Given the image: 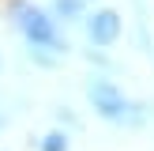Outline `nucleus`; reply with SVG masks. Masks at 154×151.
Returning a JSON list of instances; mask_svg holds the SVG:
<instances>
[{"instance_id": "f257e3e1", "label": "nucleus", "mask_w": 154, "mask_h": 151, "mask_svg": "<svg viewBox=\"0 0 154 151\" xmlns=\"http://www.w3.org/2000/svg\"><path fill=\"white\" fill-rule=\"evenodd\" d=\"M11 15H15V27L23 30V38L30 42V49H64V38H60L57 19L49 11H42L34 4H15Z\"/></svg>"}, {"instance_id": "f03ea898", "label": "nucleus", "mask_w": 154, "mask_h": 151, "mask_svg": "<svg viewBox=\"0 0 154 151\" xmlns=\"http://www.w3.org/2000/svg\"><path fill=\"white\" fill-rule=\"evenodd\" d=\"M87 98H90V106H94V113L105 117V121H124L128 110H132V102L124 98V91L113 79H105V76H94V79L87 83Z\"/></svg>"}, {"instance_id": "7ed1b4c3", "label": "nucleus", "mask_w": 154, "mask_h": 151, "mask_svg": "<svg viewBox=\"0 0 154 151\" xmlns=\"http://www.w3.org/2000/svg\"><path fill=\"white\" fill-rule=\"evenodd\" d=\"M120 30H124V23H120V15L113 8H102V11H94L87 19V38L94 45H113L120 38Z\"/></svg>"}, {"instance_id": "20e7f679", "label": "nucleus", "mask_w": 154, "mask_h": 151, "mask_svg": "<svg viewBox=\"0 0 154 151\" xmlns=\"http://www.w3.org/2000/svg\"><path fill=\"white\" fill-rule=\"evenodd\" d=\"M87 4L90 0H53V11H57V19H79Z\"/></svg>"}, {"instance_id": "39448f33", "label": "nucleus", "mask_w": 154, "mask_h": 151, "mask_svg": "<svg viewBox=\"0 0 154 151\" xmlns=\"http://www.w3.org/2000/svg\"><path fill=\"white\" fill-rule=\"evenodd\" d=\"M38 147H42V151H68V147H72V140H68V132H49Z\"/></svg>"}, {"instance_id": "423d86ee", "label": "nucleus", "mask_w": 154, "mask_h": 151, "mask_svg": "<svg viewBox=\"0 0 154 151\" xmlns=\"http://www.w3.org/2000/svg\"><path fill=\"white\" fill-rule=\"evenodd\" d=\"M0 125H4V113H0Z\"/></svg>"}]
</instances>
